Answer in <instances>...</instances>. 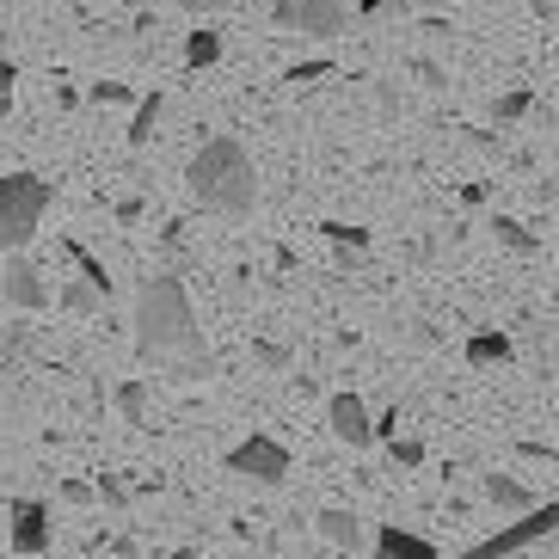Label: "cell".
Returning a JSON list of instances; mask_svg holds the SVG:
<instances>
[{"instance_id": "6da1fadb", "label": "cell", "mask_w": 559, "mask_h": 559, "mask_svg": "<svg viewBox=\"0 0 559 559\" xmlns=\"http://www.w3.org/2000/svg\"><path fill=\"white\" fill-rule=\"evenodd\" d=\"M135 357L154 369H173L179 381L210 376V345H203V326L191 313V296L166 271L135 289Z\"/></svg>"}, {"instance_id": "7a4b0ae2", "label": "cell", "mask_w": 559, "mask_h": 559, "mask_svg": "<svg viewBox=\"0 0 559 559\" xmlns=\"http://www.w3.org/2000/svg\"><path fill=\"white\" fill-rule=\"evenodd\" d=\"M185 185H191V203H198L203 215H222V222H240V215H252V203H259V173H252L247 148H240L234 135L203 142L191 173H185Z\"/></svg>"}, {"instance_id": "3957f363", "label": "cell", "mask_w": 559, "mask_h": 559, "mask_svg": "<svg viewBox=\"0 0 559 559\" xmlns=\"http://www.w3.org/2000/svg\"><path fill=\"white\" fill-rule=\"evenodd\" d=\"M50 210V185L37 173H0V252H19Z\"/></svg>"}, {"instance_id": "277c9868", "label": "cell", "mask_w": 559, "mask_h": 559, "mask_svg": "<svg viewBox=\"0 0 559 559\" xmlns=\"http://www.w3.org/2000/svg\"><path fill=\"white\" fill-rule=\"evenodd\" d=\"M554 528H559V498H554V504H535V510H523L516 523H504L498 535H486L479 547H467V554H455V559H510V554H523V547L547 542Z\"/></svg>"}, {"instance_id": "5b68a950", "label": "cell", "mask_w": 559, "mask_h": 559, "mask_svg": "<svg viewBox=\"0 0 559 559\" xmlns=\"http://www.w3.org/2000/svg\"><path fill=\"white\" fill-rule=\"evenodd\" d=\"M271 25L289 37L326 44V37L345 32V0H271Z\"/></svg>"}, {"instance_id": "8992f818", "label": "cell", "mask_w": 559, "mask_h": 559, "mask_svg": "<svg viewBox=\"0 0 559 559\" xmlns=\"http://www.w3.org/2000/svg\"><path fill=\"white\" fill-rule=\"evenodd\" d=\"M228 474L252 479V486H283L289 479V449L277 443V437H247L240 449H228Z\"/></svg>"}, {"instance_id": "52a82bcc", "label": "cell", "mask_w": 559, "mask_h": 559, "mask_svg": "<svg viewBox=\"0 0 559 559\" xmlns=\"http://www.w3.org/2000/svg\"><path fill=\"white\" fill-rule=\"evenodd\" d=\"M326 425H332V437H338V443H350V449H369L381 437V425L369 418L362 394H332L326 400Z\"/></svg>"}, {"instance_id": "ba28073f", "label": "cell", "mask_w": 559, "mask_h": 559, "mask_svg": "<svg viewBox=\"0 0 559 559\" xmlns=\"http://www.w3.org/2000/svg\"><path fill=\"white\" fill-rule=\"evenodd\" d=\"M0 296H7V308L37 313L44 301H50V289H44V277H37V264H25L13 252V259H7V271H0Z\"/></svg>"}, {"instance_id": "9c48e42d", "label": "cell", "mask_w": 559, "mask_h": 559, "mask_svg": "<svg viewBox=\"0 0 559 559\" xmlns=\"http://www.w3.org/2000/svg\"><path fill=\"white\" fill-rule=\"evenodd\" d=\"M50 547V510L37 498H19L13 504V554H44Z\"/></svg>"}, {"instance_id": "30bf717a", "label": "cell", "mask_w": 559, "mask_h": 559, "mask_svg": "<svg viewBox=\"0 0 559 559\" xmlns=\"http://www.w3.org/2000/svg\"><path fill=\"white\" fill-rule=\"evenodd\" d=\"M313 528H320L338 554H357V547H362V516H357V510H345V504H326L320 516H313Z\"/></svg>"}, {"instance_id": "8fae6325", "label": "cell", "mask_w": 559, "mask_h": 559, "mask_svg": "<svg viewBox=\"0 0 559 559\" xmlns=\"http://www.w3.org/2000/svg\"><path fill=\"white\" fill-rule=\"evenodd\" d=\"M479 492H486V504H492V510H504V516H523V510L542 504L523 479H510V474H486V479H479Z\"/></svg>"}, {"instance_id": "7c38bea8", "label": "cell", "mask_w": 559, "mask_h": 559, "mask_svg": "<svg viewBox=\"0 0 559 559\" xmlns=\"http://www.w3.org/2000/svg\"><path fill=\"white\" fill-rule=\"evenodd\" d=\"M376 559H437V547H430L425 535H406V528H381Z\"/></svg>"}, {"instance_id": "4fadbf2b", "label": "cell", "mask_w": 559, "mask_h": 559, "mask_svg": "<svg viewBox=\"0 0 559 559\" xmlns=\"http://www.w3.org/2000/svg\"><path fill=\"white\" fill-rule=\"evenodd\" d=\"M510 357H516V350H510L504 332H474V338H467V362H474V369H504Z\"/></svg>"}, {"instance_id": "5bb4252c", "label": "cell", "mask_w": 559, "mask_h": 559, "mask_svg": "<svg viewBox=\"0 0 559 559\" xmlns=\"http://www.w3.org/2000/svg\"><path fill=\"white\" fill-rule=\"evenodd\" d=\"M160 111H166L160 93L135 99V117H130V148H148V142H154V123H160Z\"/></svg>"}, {"instance_id": "9a60e30c", "label": "cell", "mask_w": 559, "mask_h": 559, "mask_svg": "<svg viewBox=\"0 0 559 559\" xmlns=\"http://www.w3.org/2000/svg\"><path fill=\"white\" fill-rule=\"evenodd\" d=\"M222 62V32H191L185 37V68H210Z\"/></svg>"}, {"instance_id": "2e32d148", "label": "cell", "mask_w": 559, "mask_h": 559, "mask_svg": "<svg viewBox=\"0 0 559 559\" xmlns=\"http://www.w3.org/2000/svg\"><path fill=\"white\" fill-rule=\"evenodd\" d=\"M492 234H498V247H510L516 259H528V252H535V234H528L523 222H516V215H498Z\"/></svg>"}, {"instance_id": "e0dca14e", "label": "cell", "mask_w": 559, "mask_h": 559, "mask_svg": "<svg viewBox=\"0 0 559 559\" xmlns=\"http://www.w3.org/2000/svg\"><path fill=\"white\" fill-rule=\"evenodd\" d=\"M68 259L81 264V277L93 283V289H99V296H111V271H105V264L93 259V252H86V247H74V240H68Z\"/></svg>"}, {"instance_id": "ac0fdd59", "label": "cell", "mask_w": 559, "mask_h": 559, "mask_svg": "<svg viewBox=\"0 0 559 559\" xmlns=\"http://www.w3.org/2000/svg\"><path fill=\"white\" fill-rule=\"evenodd\" d=\"M117 412H123L130 425H142V412H148V388H142V381H123V388H117Z\"/></svg>"}, {"instance_id": "d6986e66", "label": "cell", "mask_w": 559, "mask_h": 559, "mask_svg": "<svg viewBox=\"0 0 559 559\" xmlns=\"http://www.w3.org/2000/svg\"><path fill=\"white\" fill-rule=\"evenodd\" d=\"M252 362L271 369V376H283V369H289V350H283L277 338H252Z\"/></svg>"}, {"instance_id": "ffe728a7", "label": "cell", "mask_w": 559, "mask_h": 559, "mask_svg": "<svg viewBox=\"0 0 559 559\" xmlns=\"http://www.w3.org/2000/svg\"><path fill=\"white\" fill-rule=\"evenodd\" d=\"M528 105H535V99H528L523 86H510L504 99L492 105V117H498V123H523V117H528Z\"/></svg>"}, {"instance_id": "44dd1931", "label": "cell", "mask_w": 559, "mask_h": 559, "mask_svg": "<svg viewBox=\"0 0 559 559\" xmlns=\"http://www.w3.org/2000/svg\"><path fill=\"white\" fill-rule=\"evenodd\" d=\"M320 234H326L332 247H369V228H350V222H320Z\"/></svg>"}, {"instance_id": "7402d4cb", "label": "cell", "mask_w": 559, "mask_h": 559, "mask_svg": "<svg viewBox=\"0 0 559 559\" xmlns=\"http://www.w3.org/2000/svg\"><path fill=\"white\" fill-rule=\"evenodd\" d=\"M86 99H93V105H130L135 93L123 81H93V86H86Z\"/></svg>"}, {"instance_id": "603a6c76", "label": "cell", "mask_w": 559, "mask_h": 559, "mask_svg": "<svg viewBox=\"0 0 559 559\" xmlns=\"http://www.w3.org/2000/svg\"><path fill=\"white\" fill-rule=\"evenodd\" d=\"M93 301H99V289H93V283H68V289H62V308L68 313H86V308H93Z\"/></svg>"}, {"instance_id": "cb8c5ba5", "label": "cell", "mask_w": 559, "mask_h": 559, "mask_svg": "<svg viewBox=\"0 0 559 559\" xmlns=\"http://www.w3.org/2000/svg\"><path fill=\"white\" fill-rule=\"evenodd\" d=\"M388 443H394V461H400V467H418V461H425V443H418V437H400V430H394Z\"/></svg>"}, {"instance_id": "d4e9b609", "label": "cell", "mask_w": 559, "mask_h": 559, "mask_svg": "<svg viewBox=\"0 0 559 559\" xmlns=\"http://www.w3.org/2000/svg\"><path fill=\"white\" fill-rule=\"evenodd\" d=\"M13 81H19V68L0 56V123H7V111H13Z\"/></svg>"}, {"instance_id": "484cf974", "label": "cell", "mask_w": 559, "mask_h": 559, "mask_svg": "<svg viewBox=\"0 0 559 559\" xmlns=\"http://www.w3.org/2000/svg\"><path fill=\"white\" fill-rule=\"evenodd\" d=\"M412 74H418V81H425L430 93H443V86H449V74H443L437 62H412Z\"/></svg>"}, {"instance_id": "4316f807", "label": "cell", "mask_w": 559, "mask_h": 559, "mask_svg": "<svg viewBox=\"0 0 559 559\" xmlns=\"http://www.w3.org/2000/svg\"><path fill=\"white\" fill-rule=\"evenodd\" d=\"M99 498H105L111 510H123V504H130V492H123V486H117L111 474H99Z\"/></svg>"}, {"instance_id": "83f0119b", "label": "cell", "mask_w": 559, "mask_h": 559, "mask_svg": "<svg viewBox=\"0 0 559 559\" xmlns=\"http://www.w3.org/2000/svg\"><path fill=\"white\" fill-rule=\"evenodd\" d=\"M320 74H332V62H296V68H289V81H320Z\"/></svg>"}, {"instance_id": "f1b7e54d", "label": "cell", "mask_w": 559, "mask_h": 559, "mask_svg": "<svg viewBox=\"0 0 559 559\" xmlns=\"http://www.w3.org/2000/svg\"><path fill=\"white\" fill-rule=\"evenodd\" d=\"M62 498H68V504H93L99 492H93V486H81V479H68V486H62Z\"/></svg>"}, {"instance_id": "f546056e", "label": "cell", "mask_w": 559, "mask_h": 559, "mask_svg": "<svg viewBox=\"0 0 559 559\" xmlns=\"http://www.w3.org/2000/svg\"><path fill=\"white\" fill-rule=\"evenodd\" d=\"M179 7H185V13H198V19H203V13H222L228 0H179Z\"/></svg>"}, {"instance_id": "4dcf8cb0", "label": "cell", "mask_w": 559, "mask_h": 559, "mask_svg": "<svg viewBox=\"0 0 559 559\" xmlns=\"http://www.w3.org/2000/svg\"><path fill=\"white\" fill-rule=\"evenodd\" d=\"M381 7H388V0H357V13H381Z\"/></svg>"}, {"instance_id": "1f68e13d", "label": "cell", "mask_w": 559, "mask_h": 559, "mask_svg": "<svg viewBox=\"0 0 559 559\" xmlns=\"http://www.w3.org/2000/svg\"><path fill=\"white\" fill-rule=\"evenodd\" d=\"M554 296H559V277H554Z\"/></svg>"}]
</instances>
